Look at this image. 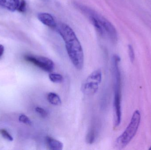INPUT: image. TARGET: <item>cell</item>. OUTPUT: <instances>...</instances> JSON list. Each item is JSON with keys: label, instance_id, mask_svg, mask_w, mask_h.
<instances>
[{"label": "cell", "instance_id": "1", "mask_svg": "<svg viewBox=\"0 0 151 150\" xmlns=\"http://www.w3.org/2000/svg\"><path fill=\"white\" fill-rule=\"evenodd\" d=\"M58 30L65 41V48L72 63L77 69L81 70L84 64V54L81 45L75 32L65 23L59 24Z\"/></svg>", "mask_w": 151, "mask_h": 150}, {"label": "cell", "instance_id": "2", "mask_svg": "<svg viewBox=\"0 0 151 150\" xmlns=\"http://www.w3.org/2000/svg\"><path fill=\"white\" fill-rule=\"evenodd\" d=\"M76 4L77 8L89 19L101 36H108L111 39L118 36L115 27L105 18L87 6L80 4Z\"/></svg>", "mask_w": 151, "mask_h": 150}, {"label": "cell", "instance_id": "3", "mask_svg": "<svg viewBox=\"0 0 151 150\" xmlns=\"http://www.w3.org/2000/svg\"><path fill=\"white\" fill-rule=\"evenodd\" d=\"M141 118L140 112L136 110L125 131L116 139L115 146L118 149H120L125 148L134 138L139 128Z\"/></svg>", "mask_w": 151, "mask_h": 150}, {"label": "cell", "instance_id": "4", "mask_svg": "<svg viewBox=\"0 0 151 150\" xmlns=\"http://www.w3.org/2000/svg\"><path fill=\"white\" fill-rule=\"evenodd\" d=\"M102 79V73L100 70H96L92 72L83 84V93L88 96L96 94L99 89Z\"/></svg>", "mask_w": 151, "mask_h": 150}, {"label": "cell", "instance_id": "5", "mask_svg": "<svg viewBox=\"0 0 151 150\" xmlns=\"http://www.w3.org/2000/svg\"><path fill=\"white\" fill-rule=\"evenodd\" d=\"M25 59L46 72L51 73L55 68L53 61L44 56L27 55L25 56Z\"/></svg>", "mask_w": 151, "mask_h": 150}, {"label": "cell", "instance_id": "6", "mask_svg": "<svg viewBox=\"0 0 151 150\" xmlns=\"http://www.w3.org/2000/svg\"><path fill=\"white\" fill-rule=\"evenodd\" d=\"M114 107L115 114V126L118 127L121 121V88H114Z\"/></svg>", "mask_w": 151, "mask_h": 150}, {"label": "cell", "instance_id": "7", "mask_svg": "<svg viewBox=\"0 0 151 150\" xmlns=\"http://www.w3.org/2000/svg\"><path fill=\"white\" fill-rule=\"evenodd\" d=\"M37 17L39 20L43 24L49 27L55 28L57 26L55 20L54 19L53 16L49 13L40 12L38 13Z\"/></svg>", "mask_w": 151, "mask_h": 150}, {"label": "cell", "instance_id": "8", "mask_svg": "<svg viewBox=\"0 0 151 150\" xmlns=\"http://www.w3.org/2000/svg\"><path fill=\"white\" fill-rule=\"evenodd\" d=\"M20 1L19 0H0V6L11 11L17 10Z\"/></svg>", "mask_w": 151, "mask_h": 150}, {"label": "cell", "instance_id": "9", "mask_svg": "<svg viewBox=\"0 0 151 150\" xmlns=\"http://www.w3.org/2000/svg\"><path fill=\"white\" fill-rule=\"evenodd\" d=\"M46 141L47 146L50 150H62L63 149V143L53 137L47 136Z\"/></svg>", "mask_w": 151, "mask_h": 150}, {"label": "cell", "instance_id": "10", "mask_svg": "<svg viewBox=\"0 0 151 150\" xmlns=\"http://www.w3.org/2000/svg\"><path fill=\"white\" fill-rule=\"evenodd\" d=\"M48 101L54 106H60L62 105V100L58 94L54 92L49 93L47 97Z\"/></svg>", "mask_w": 151, "mask_h": 150}, {"label": "cell", "instance_id": "11", "mask_svg": "<svg viewBox=\"0 0 151 150\" xmlns=\"http://www.w3.org/2000/svg\"><path fill=\"white\" fill-rule=\"evenodd\" d=\"M49 78L54 83H60L63 81V77L62 75L57 73H51L49 75Z\"/></svg>", "mask_w": 151, "mask_h": 150}, {"label": "cell", "instance_id": "12", "mask_svg": "<svg viewBox=\"0 0 151 150\" xmlns=\"http://www.w3.org/2000/svg\"><path fill=\"white\" fill-rule=\"evenodd\" d=\"M96 134L95 130L93 129H90L86 135V141L89 144L94 143L96 140Z\"/></svg>", "mask_w": 151, "mask_h": 150}, {"label": "cell", "instance_id": "13", "mask_svg": "<svg viewBox=\"0 0 151 150\" xmlns=\"http://www.w3.org/2000/svg\"><path fill=\"white\" fill-rule=\"evenodd\" d=\"M19 122L24 123V124H26V125L31 126L32 124V122L31 121L30 119L25 114H21L19 116Z\"/></svg>", "mask_w": 151, "mask_h": 150}, {"label": "cell", "instance_id": "14", "mask_svg": "<svg viewBox=\"0 0 151 150\" xmlns=\"http://www.w3.org/2000/svg\"><path fill=\"white\" fill-rule=\"evenodd\" d=\"M35 110L36 112L38 113L42 118H46L48 115V113L46 110L42 107H37L35 108Z\"/></svg>", "mask_w": 151, "mask_h": 150}, {"label": "cell", "instance_id": "15", "mask_svg": "<svg viewBox=\"0 0 151 150\" xmlns=\"http://www.w3.org/2000/svg\"><path fill=\"white\" fill-rule=\"evenodd\" d=\"M0 134L2 135L3 137H4L5 139L8 140V141H13V139L12 136L8 133L7 130L4 129H0Z\"/></svg>", "mask_w": 151, "mask_h": 150}, {"label": "cell", "instance_id": "16", "mask_svg": "<svg viewBox=\"0 0 151 150\" xmlns=\"http://www.w3.org/2000/svg\"><path fill=\"white\" fill-rule=\"evenodd\" d=\"M128 53L130 61L133 63L135 59V54L134 48L131 45H128Z\"/></svg>", "mask_w": 151, "mask_h": 150}, {"label": "cell", "instance_id": "17", "mask_svg": "<svg viewBox=\"0 0 151 150\" xmlns=\"http://www.w3.org/2000/svg\"><path fill=\"white\" fill-rule=\"evenodd\" d=\"M26 9V2L25 0H21L17 10L19 12H24Z\"/></svg>", "mask_w": 151, "mask_h": 150}, {"label": "cell", "instance_id": "18", "mask_svg": "<svg viewBox=\"0 0 151 150\" xmlns=\"http://www.w3.org/2000/svg\"><path fill=\"white\" fill-rule=\"evenodd\" d=\"M4 50V46L2 45H0V57L3 54Z\"/></svg>", "mask_w": 151, "mask_h": 150}, {"label": "cell", "instance_id": "19", "mask_svg": "<svg viewBox=\"0 0 151 150\" xmlns=\"http://www.w3.org/2000/svg\"><path fill=\"white\" fill-rule=\"evenodd\" d=\"M150 150H151V148H150Z\"/></svg>", "mask_w": 151, "mask_h": 150}]
</instances>
